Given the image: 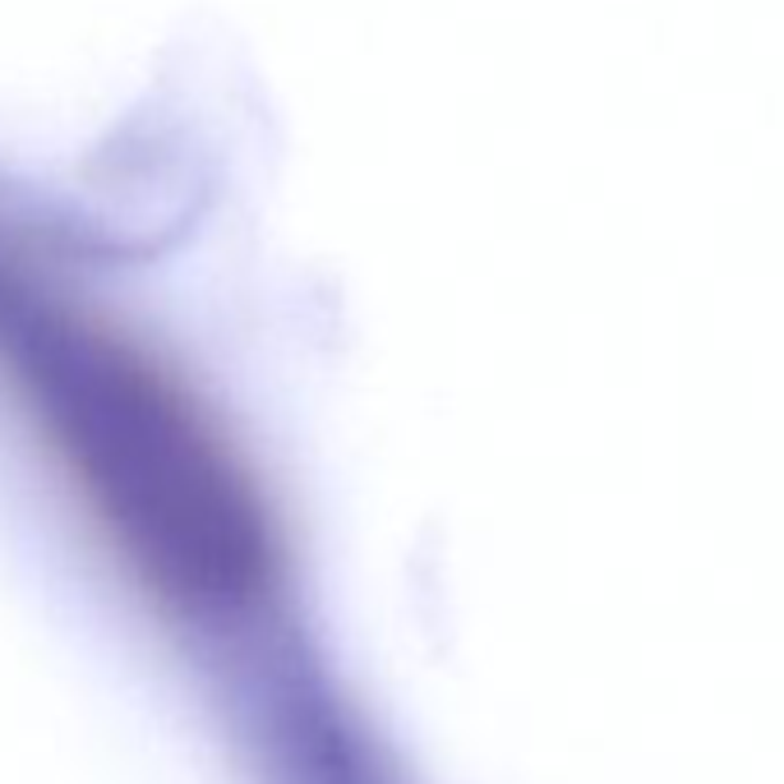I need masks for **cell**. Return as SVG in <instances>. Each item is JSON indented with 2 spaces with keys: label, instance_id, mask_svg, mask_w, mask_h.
<instances>
[{
  "label": "cell",
  "instance_id": "1",
  "mask_svg": "<svg viewBox=\"0 0 784 784\" xmlns=\"http://www.w3.org/2000/svg\"><path fill=\"white\" fill-rule=\"evenodd\" d=\"M0 411L139 605L213 656L277 650L296 554L226 411L148 328L0 222Z\"/></svg>",
  "mask_w": 784,
  "mask_h": 784
}]
</instances>
